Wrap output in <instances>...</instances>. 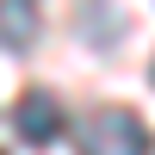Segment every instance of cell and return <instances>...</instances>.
<instances>
[{"instance_id":"6da1fadb","label":"cell","mask_w":155,"mask_h":155,"mask_svg":"<svg viewBox=\"0 0 155 155\" xmlns=\"http://www.w3.org/2000/svg\"><path fill=\"white\" fill-rule=\"evenodd\" d=\"M74 143H81V155H155L143 118H137V112H124V106H99V112H87L81 130H74Z\"/></svg>"},{"instance_id":"7a4b0ae2","label":"cell","mask_w":155,"mask_h":155,"mask_svg":"<svg viewBox=\"0 0 155 155\" xmlns=\"http://www.w3.org/2000/svg\"><path fill=\"white\" fill-rule=\"evenodd\" d=\"M12 124H19V137L31 149H44V143H56L62 137V106H56V93H44V87H31V93L12 106Z\"/></svg>"},{"instance_id":"3957f363","label":"cell","mask_w":155,"mask_h":155,"mask_svg":"<svg viewBox=\"0 0 155 155\" xmlns=\"http://www.w3.org/2000/svg\"><path fill=\"white\" fill-rule=\"evenodd\" d=\"M37 25V0H0V50H31Z\"/></svg>"}]
</instances>
